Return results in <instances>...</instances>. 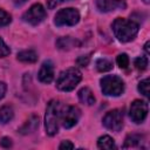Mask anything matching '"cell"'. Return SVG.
Here are the masks:
<instances>
[{"instance_id": "6da1fadb", "label": "cell", "mask_w": 150, "mask_h": 150, "mask_svg": "<svg viewBox=\"0 0 150 150\" xmlns=\"http://www.w3.org/2000/svg\"><path fill=\"white\" fill-rule=\"evenodd\" d=\"M111 28L115 38L120 42H129L137 35L139 23L132 19L128 20L124 18H116L111 25Z\"/></svg>"}, {"instance_id": "7a4b0ae2", "label": "cell", "mask_w": 150, "mask_h": 150, "mask_svg": "<svg viewBox=\"0 0 150 150\" xmlns=\"http://www.w3.org/2000/svg\"><path fill=\"white\" fill-rule=\"evenodd\" d=\"M62 107L63 104L57 100H52L47 103L46 115H45V127H46V132L49 136H54L59 131Z\"/></svg>"}, {"instance_id": "3957f363", "label": "cell", "mask_w": 150, "mask_h": 150, "mask_svg": "<svg viewBox=\"0 0 150 150\" xmlns=\"http://www.w3.org/2000/svg\"><path fill=\"white\" fill-rule=\"evenodd\" d=\"M81 80L82 74L77 68H68L60 73L56 80V88L61 91H71L80 83Z\"/></svg>"}, {"instance_id": "277c9868", "label": "cell", "mask_w": 150, "mask_h": 150, "mask_svg": "<svg viewBox=\"0 0 150 150\" xmlns=\"http://www.w3.org/2000/svg\"><path fill=\"white\" fill-rule=\"evenodd\" d=\"M101 90L107 96H120L124 91V82L117 75H107L101 79Z\"/></svg>"}, {"instance_id": "5b68a950", "label": "cell", "mask_w": 150, "mask_h": 150, "mask_svg": "<svg viewBox=\"0 0 150 150\" xmlns=\"http://www.w3.org/2000/svg\"><path fill=\"white\" fill-rule=\"evenodd\" d=\"M80 21V13L75 8H62L60 9L55 18H54V23L57 27L62 26H75Z\"/></svg>"}, {"instance_id": "8992f818", "label": "cell", "mask_w": 150, "mask_h": 150, "mask_svg": "<svg viewBox=\"0 0 150 150\" xmlns=\"http://www.w3.org/2000/svg\"><path fill=\"white\" fill-rule=\"evenodd\" d=\"M80 116H81V111L77 107H75V105H66L64 107L63 105L62 110H61L60 123L62 124L63 128L70 129L74 125H76Z\"/></svg>"}, {"instance_id": "52a82bcc", "label": "cell", "mask_w": 150, "mask_h": 150, "mask_svg": "<svg viewBox=\"0 0 150 150\" xmlns=\"http://www.w3.org/2000/svg\"><path fill=\"white\" fill-rule=\"evenodd\" d=\"M102 123L107 129L118 132L123 128V111L121 109H114L108 111L104 115Z\"/></svg>"}, {"instance_id": "ba28073f", "label": "cell", "mask_w": 150, "mask_h": 150, "mask_svg": "<svg viewBox=\"0 0 150 150\" xmlns=\"http://www.w3.org/2000/svg\"><path fill=\"white\" fill-rule=\"evenodd\" d=\"M46 18V9L41 4H34L22 15V20L32 26L41 23Z\"/></svg>"}, {"instance_id": "9c48e42d", "label": "cell", "mask_w": 150, "mask_h": 150, "mask_svg": "<svg viewBox=\"0 0 150 150\" xmlns=\"http://www.w3.org/2000/svg\"><path fill=\"white\" fill-rule=\"evenodd\" d=\"M129 115L132 122L142 123L146 118V115H148V103L145 101L135 100L130 105Z\"/></svg>"}, {"instance_id": "30bf717a", "label": "cell", "mask_w": 150, "mask_h": 150, "mask_svg": "<svg viewBox=\"0 0 150 150\" xmlns=\"http://www.w3.org/2000/svg\"><path fill=\"white\" fill-rule=\"evenodd\" d=\"M96 7L101 12H112L115 9H124L127 7L124 0H96Z\"/></svg>"}, {"instance_id": "8fae6325", "label": "cell", "mask_w": 150, "mask_h": 150, "mask_svg": "<svg viewBox=\"0 0 150 150\" xmlns=\"http://www.w3.org/2000/svg\"><path fill=\"white\" fill-rule=\"evenodd\" d=\"M38 77L42 83H47V84L53 81V79H54V64L50 60H46L41 64Z\"/></svg>"}, {"instance_id": "7c38bea8", "label": "cell", "mask_w": 150, "mask_h": 150, "mask_svg": "<svg viewBox=\"0 0 150 150\" xmlns=\"http://www.w3.org/2000/svg\"><path fill=\"white\" fill-rule=\"evenodd\" d=\"M77 95H79L80 102L83 103V104H86V105H93V104L95 103V101H96V98H95L93 91H91L88 87L81 88V89L79 90Z\"/></svg>"}, {"instance_id": "4fadbf2b", "label": "cell", "mask_w": 150, "mask_h": 150, "mask_svg": "<svg viewBox=\"0 0 150 150\" xmlns=\"http://www.w3.org/2000/svg\"><path fill=\"white\" fill-rule=\"evenodd\" d=\"M80 46V42L70 36H64V38H60L57 41H56V47L59 49H62V50H68V49H71L74 47H77Z\"/></svg>"}, {"instance_id": "5bb4252c", "label": "cell", "mask_w": 150, "mask_h": 150, "mask_svg": "<svg viewBox=\"0 0 150 150\" xmlns=\"http://www.w3.org/2000/svg\"><path fill=\"white\" fill-rule=\"evenodd\" d=\"M16 59L23 63H34L38 61V54L33 49H27V50H22L18 53Z\"/></svg>"}, {"instance_id": "9a60e30c", "label": "cell", "mask_w": 150, "mask_h": 150, "mask_svg": "<svg viewBox=\"0 0 150 150\" xmlns=\"http://www.w3.org/2000/svg\"><path fill=\"white\" fill-rule=\"evenodd\" d=\"M142 139H143V136H141L138 134L128 135L127 138H125V141H124L123 148H137V146L141 145Z\"/></svg>"}, {"instance_id": "2e32d148", "label": "cell", "mask_w": 150, "mask_h": 150, "mask_svg": "<svg viewBox=\"0 0 150 150\" xmlns=\"http://www.w3.org/2000/svg\"><path fill=\"white\" fill-rule=\"evenodd\" d=\"M38 127H39V117L32 116V117L23 124V127L20 129V132L23 134V135H26V134L33 132Z\"/></svg>"}, {"instance_id": "e0dca14e", "label": "cell", "mask_w": 150, "mask_h": 150, "mask_svg": "<svg viewBox=\"0 0 150 150\" xmlns=\"http://www.w3.org/2000/svg\"><path fill=\"white\" fill-rule=\"evenodd\" d=\"M14 117V111L11 105H4L0 108V123L6 124Z\"/></svg>"}, {"instance_id": "ac0fdd59", "label": "cell", "mask_w": 150, "mask_h": 150, "mask_svg": "<svg viewBox=\"0 0 150 150\" xmlns=\"http://www.w3.org/2000/svg\"><path fill=\"white\" fill-rule=\"evenodd\" d=\"M97 146L100 149H105V150H110V149H115L116 145H115V141L114 138H111L110 136L108 135H103L98 138L97 141Z\"/></svg>"}, {"instance_id": "d6986e66", "label": "cell", "mask_w": 150, "mask_h": 150, "mask_svg": "<svg viewBox=\"0 0 150 150\" xmlns=\"http://www.w3.org/2000/svg\"><path fill=\"white\" fill-rule=\"evenodd\" d=\"M96 68L101 73L108 71V70L112 69V62L110 60H107V59H98L96 61Z\"/></svg>"}, {"instance_id": "ffe728a7", "label": "cell", "mask_w": 150, "mask_h": 150, "mask_svg": "<svg viewBox=\"0 0 150 150\" xmlns=\"http://www.w3.org/2000/svg\"><path fill=\"white\" fill-rule=\"evenodd\" d=\"M134 66L139 71L145 70L146 67H148V57H145V56H138V57H136L134 60Z\"/></svg>"}, {"instance_id": "44dd1931", "label": "cell", "mask_w": 150, "mask_h": 150, "mask_svg": "<svg viewBox=\"0 0 150 150\" xmlns=\"http://www.w3.org/2000/svg\"><path fill=\"white\" fill-rule=\"evenodd\" d=\"M138 91L144 96V97H149V79H144L142 80L139 83H138V87H137Z\"/></svg>"}, {"instance_id": "7402d4cb", "label": "cell", "mask_w": 150, "mask_h": 150, "mask_svg": "<svg viewBox=\"0 0 150 150\" xmlns=\"http://www.w3.org/2000/svg\"><path fill=\"white\" fill-rule=\"evenodd\" d=\"M116 62H117V64L120 66V68L127 69L128 66H129V56H128L125 53H122V54H120V55L117 56Z\"/></svg>"}, {"instance_id": "603a6c76", "label": "cell", "mask_w": 150, "mask_h": 150, "mask_svg": "<svg viewBox=\"0 0 150 150\" xmlns=\"http://www.w3.org/2000/svg\"><path fill=\"white\" fill-rule=\"evenodd\" d=\"M12 21V16L9 13H7L5 9L0 8V27L7 26Z\"/></svg>"}, {"instance_id": "cb8c5ba5", "label": "cell", "mask_w": 150, "mask_h": 150, "mask_svg": "<svg viewBox=\"0 0 150 150\" xmlns=\"http://www.w3.org/2000/svg\"><path fill=\"white\" fill-rule=\"evenodd\" d=\"M11 53V49L4 42V40L0 38V57H5L7 55H9Z\"/></svg>"}, {"instance_id": "d4e9b609", "label": "cell", "mask_w": 150, "mask_h": 150, "mask_svg": "<svg viewBox=\"0 0 150 150\" xmlns=\"http://www.w3.org/2000/svg\"><path fill=\"white\" fill-rule=\"evenodd\" d=\"M89 60H90V56H89V55H81V56H79V59L76 60V63H77V66H80V67H86V66L89 63Z\"/></svg>"}, {"instance_id": "484cf974", "label": "cell", "mask_w": 150, "mask_h": 150, "mask_svg": "<svg viewBox=\"0 0 150 150\" xmlns=\"http://www.w3.org/2000/svg\"><path fill=\"white\" fill-rule=\"evenodd\" d=\"M12 139L9 138V137H2L1 139H0V146H2V148H5V149H8V148H11L12 146Z\"/></svg>"}, {"instance_id": "4316f807", "label": "cell", "mask_w": 150, "mask_h": 150, "mask_svg": "<svg viewBox=\"0 0 150 150\" xmlns=\"http://www.w3.org/2000/svg\"><path fill=\"white\" fill-rule=\"evenodd\" d=\"M63 0H47V7L49 9H54L56 6H59Z\"/></svg>"}, {"instance_id": "83f0119b", "label": "cell", "mask_w": 150, "mask_h": 150, "mask_svg": "<svg viewBox=\"0 0 150 150\" xmlns=\"http://www.w3.org/2000/svg\"><path fill=\"white\" fill-rule=\"evenodd\" d=\"M74 144L70 141H62L61 144L59 145V149H73Z\"/></svg>"}, {"instance_id": "f1b7e54d", "label": "cell", "mask_w": 150, "mask_h": 150, "mask_svg": "<svg viewBox=\"0 0 150 150\" xmlns=\"http://www.w3.org/2000/svg\"><path fill=\"white\" fill-rule=\"evenodd\" d=\"M6 90H7V86H6V83L2 82V81H0V100L5 96Z\"/></svg>"}, {"instance_id": "f546056e", "label": "cell", "mask_w": 150, "mask_h": 150, "mask_svg": "<svg viewBox=\"0 0 150 150\" xmlns=\"http://www.w3.org/2000/svg\"><path fill=\"white\" fill-rule=\"evenodd\" d=\"M144 50H145V53L149 55L150 54V41H146L145 42V45H144Z\"/></svg>"}, {"instance_id": "4dcf8cb0", "label": "cell", "mask_w": 150, "mask_h": 150, "mask_svg": "<svg viewBox=\"0 0 150 150\" xmlns=\"http://www.w3.org/2000/svg\"><path fill=\"white\" fill-rule=\"evenodd\" d=\"M26 1H27V0H13V2H14L16 6H21V5H23Z\"/></svg>"}, {"instance_id": "1f68e13d", "label": "cell", "mask_w": 150, "mask_h": 150, "mask_svg": "<svg viewBox=\"0 0 150 150\" xmlns=\"http://www.w3.org/2000/svg\"><path fill=\"white\" fill-rule=\"evenodd\" d=\"M143 1H144L145 4H149V0H143Z\"/></svg>"}]
</instances>
